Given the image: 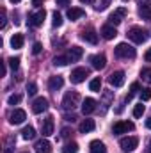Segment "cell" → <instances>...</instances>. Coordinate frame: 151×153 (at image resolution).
Listing matches in <instances>:
<instances>
[{"label":"cell","mask_w":151,"mask_h":153,"mask_svg":"<svg viewBox=\"0 0 151 153\" xmlns=\"http://www.w3.org/2000/svg\"><path fill=\"white\" fill-rule=\"evenodd\" d=\"M135 48L132 46V45H128V43H119L115 48H114V55L117 57V59H133L135 57Z\"/></svg>","instance_id":"obj_1"},{"label":"cell","mask_w":151,"mask_h":153,"mask_svg":"<svg viewBox=\"0 0 151 153\" xmlns=\"http://www.w3.org/2000/svg\"><path fill=\"white\" fill-rule=\"evenodd\" d=\"M78 102H80V94L76 93V91H68L66 94H64V98H62V107L66 109V111H73L76 105H78Z\"/></svg>","instance_id":"obj_2"},{"label":"cell","mask_w":151,"mask_h":153,"mask_svg":"<svg viewBox=\"0 0 151 153\" xmlns=\"http://www.w3.org/2000/svg\"><path fill=\"white\" fill-rule=\"evenodd\" d=\"M128 38L132 39L133 43L141 45V43H144V41L148 39V34H146V30H144L142 27H132V29L128 30Z\"/></svg>","instance_id":"obj_3"},{"label":"cell","mask_w":151,"mask_h":153,"mask_svg":"<svg viewBox=\"0 0 151 153\" xmlns=\"http://www.w3.org/2000/svg\"><path fill=\"white\" fill-rule=\"evenodd\" d=\"M133 128H135V125H133L132 121H117V123H114V126H112V134L114 135L128 134V132H132Z\"/></svg>","instance_id":"obj_4"},{"label":"cell","mask_w":151,"mask_h":153,"mask_svg":"<svg viewBox=\"0 0 151 153\" xmlns=\"http://www.w3.org/2000/svg\"><path fill=\"white\" fill-rule=\"evenodd\" d=\"M137 144H139V139H137L135 135H130V137H123V139L119 141V146H121V150H123L124 153L133 152V150L137 148Z\"/></svg>","instance_id":"obj_5"},{"label":"cell","mask_w":151,"mask_h":153,"mask_svg":"<svg viewBox=\"0 0 151 153\" xmlns=\"http://www.w3.org/2000/svg\"><path fill=\"white\" fill-rule=\"evenodd\" d=\"M44 16H46V11L44 9H38L36 13H32V14H29V25L30 27H41L43 25V22H44Z\"/></svg>","instance_id":"obj_6"},{"label":"cell","mask_w":151,"mask_h":153,"mask_svg":"<svg viewBox=\"0 0 151 153\" xmlns=\"http://www.w3.org/2000/svg\"><path fill=\"white\" fill-rule=\"evenodd\" d=\"M126 14H128V9H126V7H119V9H115L112 14L109 16V25H114V27L119 25V23L124 20Z\"/></svg>","instance_id":"obj_7"},{"label":"cell","mask_w":151,"mask_h":153,"mask_svg":"<svg viewBox=\"0 0 151 153\" xmlns=\"http://www.w3.org/2000/svg\"><path fill=\"white\" fill-rule=\"evenodd\" d=\"M87 76H89V70H87V68H75V70L71 71V76H70V78H71L73 84H82Z\"/></svg>","instance_id":"obj_8"},{"label":"cell","mask_w":151,"mask_h":153,"mask_svg":"<svg viewBox=\"0 0 151 153\" xmlns=\"http://www.w3.org/2000/svg\"><path fill=\"white\" fill-rule=\"evenodd\" d=\"M91 66L94 68V70H103L105 66H107V57L103 55V53H96V55H91Z\"/></svg>","instance_id":"obj_9"},{"label":"cell","mask_w":151,"mask_h":153,"mask_svg":"<svg viewBox=\"0 0 151 153\" xmlns=\"http://www.w3.org/2000/svg\"><path fill=\"white\" fill-rule=\"evenodd\" d=\"M46 109H48V100H46V98L39 96V98H36V100L32 102V112H34V114H41V112H44Z\"/></svg>","instance_id":"obj_10"},{"label":"cell","mask_w":151,"mask_h":153,"mask_svg":"<svg viewBox=\"0 0 151 153\" xmlns=\"http://www.w3.org/2000/svg\"><path fill=\"white\" fill-rule=\"evenodd\" d=\"M25 119H27V114H25V111H21V109H14V111L9 114L11 125H21Z\"/></svg>","instance_id":"obj_11"},{"label":"cell","mask_w":151,"mask_h":153,"mask_svg":"<svg viewBox=\"0 0 151 153\" xmlns=\"http://www.w3.org/2000/svg\"><path fill=\"white\" fill-rule=\"evenodd\" d=\"M41 134H43L44 137H48V135L53 134V117H52V116H46V117L43 119V123H41Z\"/></svg>","instance_id":"obj_12"},{"label":"cell","mask_w":151,"mask_h":153,"mask_svg":"<svg viewBox=\"0 0 151 153\" xmlns=\"http://www.w3.org/2000/svg\"><path fill=\"white\" fill-rule=\"evenodd\" d=\"M82 55H84V48H80V46H71V48L68 50V53H66V57H68L70 62H76V61H80Z\"/></svg>","instance_id":"obj_13"},{"label":"cell","mask_w":151,"mask_h":153,"mask_svg":"<svg viewBox=\"0 0 151 153\" xmlns=\"http://www.w3.org/2000/svg\"><path fill=\"white\" fill-rule=\"evenodd\" d=\"M82 39L87 41V43H91V45H96L98 43V34H96V30L93 27H89V29L82 30Z\"/></svg>","instance_id":"obj_14"},{"label":"cell","mask_w":151,"mask_h":153,"mask_svg":"<svg viewBox=\"0 0 151 153\" xmlns=\"http://www.w3.org/2000/svg\"><path fill=\"white\" fill-rule=\"evenodd\" d=\"M62 85H64V78H62L61 75L50 76V80H48V89H50V91H53V93H55V91H59Z\"/></svg>","instance_id":"obj_15"},{"label":"cell","mask_w":151,"mask_h":153,"mask_svg":"<svg viewBox=\"0 0 151 153\" xmlns=\"http://www.w3.org/2000/svg\"><path fill=\"white\" fill-rule=\"evenodd\" d=\"M109 82H110V85H114V87H121L124 84V71H114V73H110Z\"/></svg>","instance_id":"obj_16"},{"label":"cell","mask_w":151,"mask_h":153,"mask_svg":"<svg viewBox=\"0 0 151 153\" xmlns=\"http://www.w3.org/2000/svg\"><path fill=\"white\" fill-rule=\"evenodd\" d=\"M94 111H96V100H93V98H85V100L82 102V112H84V116L93 114Z\"/></svg>","instance_id":"obj_17"},{"label":"cell","mask_w":151,"mask_h":153,"mask_svg":"<svg viewBox=\"0 0 151 153\" xmlns=\"http://www.w3.org/2000/svg\"><path fill=\"white\" fill-rule=\"evenodd\" d=\"M101 36H103V39L110 41V39H114L117 36V30H115L114 25H103V27H101Z\"/></svg>","instance_id":"obj_18"},{"label":"cell","mask_w":151,"mask_h":153,"mask_svg":"<svg viewBox=\"0 0 151 153\" xmlns=\"http://www.w3.org/2000/svg\"><path fill=\"white\" fill-rule=\"evenodd\" d=\"M94 128H96V123H94L93 119H84V121L80 123V126H78L80 134H89V132H93Z\"/></svg>","instance_id":"obj_19"},{"label":"cell","mask_w":151,"mask_h":153,"mask_svg":"<svg viewBox=\"0 0 151 153\" xmlns=\"http://www.w3.org/2000/svg\"><path fill=\"white\" fill-rule=\"evenodd\" d=\"M68 18L71 20V22H76V20H80V18H84V14H85V11L84 9H80V7H71V9H68Z\"/></svg>","instance_id":"obj_20"},{"label":"cell","mask_w":151,"mask_h":153,"mask_svg":"<svg viewBox=\"0 0 151 153\" xmlns=\"http://www.w3.org/2000/svg\"><path fill=\"white\" fill-rule=\"evenodd\" d=\"M89 153H107V148H105V144L101 143V141H91V144H89Z\"/></svg>","instance_id":"obj_21"},{"label":"cell","mask_w":151,"mask_h":153,"mask_svg":"<svg viewBox=\"0 0 151 153\" xmlns=\"http://www.w3.org/2000/svg\"><path fill=\"white\" fill-rule=\"evenodd\" d=\"M137 13L142 20H151V5H148V4H141Z\"/></svg>","instance_id":"obj_22"},{"label":"cell","mask_w":151,"mask_h":153,"mask_svg":"<svg viewBox=\"0 0 151 153\" xmlns=\"http://www.w3.org/2000/svg\"><path fill=\"white\" fill-rule=\"evenodd\" d=\"M50 152H52V144L46 139L36 143V153H50Z\"/></svg>","instance_id":"obj_23"},{"label":"cell","mask_w":151,"mask_h":153,"mask_svg":"<svg viewBox=\"0 0 151 153\" xmlns=\"http://www.w3.org/2000/svg\"><path fill=\"white\" fill-rule=\"evenodd\" d=\"M21 137L25 139V141H32L34 137H36V130H34V126H25L23 130H21Z\"/></svg>","instance_id":"obj_24"},{"label":"cell","mask_w":151,"mask_h":153,"mask_svg":"<svg viewBox=\"0 0 151 153\" xmlns=\"http://www.w3.org/2000/svg\"><path fill=\"white\" fill-rule=\"evenodd\" d=\"M23 43H25V39H23V34H13V38H11V46L13 48H21L23 46Z\"/></svg>","instance_id":"obj_25"},{"label":"cell","mask_w":151,"mask_h":153,"mask_svg":"<svg viewBox=\"0 0 151 153\" xmlns=\"http://www.w3.org/2000/svg\"><path fill=\"white\" fill-rule=\"evenodd\" d=\"M89 89H91L93 93H100V91H101V78H100V76L93 78V80L89 82Z\"/></svg>","instance_id":"obj_26"},{"label":"cell","mask_w":151,"mask_h":153,"mask_svg":"<svg viewBox=\"0 0 151 153\" xmlns=\"http://www.w3.org/2000/svg\"><path fill=\"white\" fill-rule=\"evenodd\" d=\"M139 91H141V84H139V82H133V84L130 85V93L126 94V102H130V100L139 93Z\"/></svg>","instance_id":"obj_27"},{"label":"cell","mask_w":151,"mask_h":153,"mask_svg":"<svg viewBox=\"0 0 151 153\" xmlns=\"http://www.w3.org/2000/svg\"><path fill=\"white\" fill-rule=\"evenodd\" d=\"M109 4H110V0H93V5L96 11H105L109 7Z\"/></svg>","instance_id":"obj_28"},{"label":"cell","mask_w":151,"mask_h":153,"mask_svg":"<svg viewBox=\"0 0 151 153\" xmlns=\"http://www.w3.org/2000/svg\"><path fill=\"white\" fill-rule=\"evenodd\" d=\"M62 153H78V144H76L75 141L66 143V144H64V148H62Z\"/></svg>","instance_id":"obj_29"},{"label":"cell","mask_w":151,"mask_h":153,"mask_svg":"<svg viewBox=\"0 0 151 153\" xmlns=\"http://www.w3.org/2000/svg\"><path fill=\"white\" fill-rule=\"evenodd\" d=\"M52 25H53V27H61V25H62V14H61V13L55 11V13L52 14Z\"/></svg>","instance_id":"obj_30"},{"label":"cell","mask_w":151,"mask_h":153,"mask_svg":"<svg viewBox=\"0 0 151 153\" xmlns=\"http://www.w3.org/2000/svg\"><path fill=\"white\" fill-rule=\"evenodd\" d=\"M66 64H70V61H68L66 55H59V57L53 59V66H66Z\"/></svg>","instance_id":"obj_31"},{"label":"cell","mask_w":151,"mask_h":153,"mask_svg":"<svg viewBox=\"0 0 151 153\" xmlns=\"http://www.w3.org/2000/svg\"><path fill=\"white\" fill-rule=\"evenodd\" d=\"M144 105L142 103H137L135 107H133V117H142V114H144Z\"/></svg>","instance_id":"obj_32"},{"label":"cell","mask_w":151,"mask_h":153,"mask_svg":"<svg viewBox=\"0 0 151 153\" xmlns=\"http://www.w3.org/2000/svg\"><path fill=\"white\" fill-rule=\"evenodd\" d=\"M7 62H9V66H11V70H13V71H16V70L20 68V57H11Z\"/></svg>","instance_id":"obj_33"},{"label":"cell","mask_w":151,"mask_h":153,"mask_svg":"<svg viewBox=\"0 0 151 153\" xmlns=\"http://www.w3.org/2000/svg\"><path fill=\"white\" fill-rule=\"evenodd\" d=\"M21 102V94H11L9 98H7V103L9 105H18Z\"/></svg>","instance_id":"obj_34"},{"label":"cell","mask_w":151,"mask_h":153,"mask_svg":"<svg viewBox=\"0 0 151 153\" xmlns=\"http://www.w3.org/2000/svg\"><path fill=\"white\" fill-rule=\"evenodd\" d=\"M141 98H142V102L151 100V87H146V89H142V91H141Z\"/></svg>","instance_id":"obj_35"},{"label":"cell","mask_w":151,"mask_h":153,"mask_svg":"<svg viewBox=\"0 0 151 153\" xmlns=\"http://www.w3.org/2000/svg\"><path fill=\"white\" fill-rule=\"evenodd\" d=\"M27 93H29V96H34V94L38 93V85H36L34 82H30V84H27Z\"/></svg>","instance_id":"obj_36"},{"label":"cell","mask_w":151,"mask_h":153,"mask_svg":"<svg viewBox=\"0 0 151 153\" xmlns=\"http://www.w3.org/2000/svg\"><path fill=\"white\" fill-rule=\"evenodd\" d=\"M141 76H142L144 80H148V82L151 84V68H146V70H142V71H141Z\"/></svg>","instance_id":"obj_37"},{"label":"cell","mask_w":151,"mask_h":153,"mask_svg":"<svg viewBox=\"0 0 151 153\" xmlns=\"http://www.w3.org/2000/svg\"><path fill=\"white\" fill-rule=\"evenodd\" d=\"M41 50H43V45H41V43H34V45H32V53H34V55L41 53Z\"/></svg>","instance_id":"obj_38"},{"label":"cell","mask_w":151,"mask_h":153,"mask_svg":"<svg viewBox=\"0 0 151 153\" xmlns=\"http://www.w3.org/2000/svg\"><path fill=\"white\" fill-rule=\"evenodd\" d=\"M71 134H73V132H71L70 128H62V130H61V137H70Z\"/></svg>","instance_id":"obj_39"},{"label":"cell","mask_w":151,"mask_h":153,"mask_svg":"<svg viewBox=\"0 0 151 153\" xmlns=\"http://www.w3.org/2000/svg\"><path fill=\"white\" fill-rule=\"evenodd\" d=\"M5 25H7V18H5V9H2V29H5Z\"/></svg>","instance_id":"obj_40"},{"label":"cell","mask_w":151,"mask_h":153,"mask_svg":"<svg viewBox=\"0 0 151 153\" xmlns=\"http://www.w3.org/2000/svg\"><path fill=\"white\" fill-rule=\"evenodd\" d=\"M0 75L5 76V62L4 61H0Z\"/></svg>","instance_id":"obj_41"},{"label":"cell","mask_w":151,"mask_h":153,"mask_svg":"<svg viewBox=\"0 0 151 153\" xmlns=\"http://www.w3.org/2000/svg\"><path fill=\"white\" fill-rule=\"evenodd\" d=\"M64 119H66V121H71V123H73V121L76 119V116H75V114H66V116H64Z\"/></svg>","instance_id":"obj_42"},{"label":"cell","mask_w":151,"mask_h":153,"mask_svg":"<svg viewBox=\"0 0 151 153\" xmlns=\"http://www.w3.org/2000/svg\"><path fill=\"white\" fill-rule=\"evenodd\" d=\"M55 2H57V5H62V7H64V5H68L71 0H55Z\"/></svg>","instance_id":"obj_43"},{"label":"cell","mask_w":151,"mask_h":153,"mask_svg":"<svg viewBox=\"0 0 151 153\" xmlns=\"http://www.w3.org/2000/svg\"><path fill=\"white\" fill-rule=\"evenodd\" d=\"M144 59H146L148 62H151V48H148V52L144 53Z\"/></svg>","instance_id":"obj_44"},{"label":"cell","mask_w":151,"mask_h":153,"mask_svg":"<svg viewBox=\"0 0 151 153\" xmlns=\"http://www.w3.org/2000/svg\"><path fill=\"white\" fill-rule=\"evenodd\" d=\"M41 4H43V0H32V5H34V7H39Z\"/></svg>","instance_id":"obj_45"},{"label":"cell","mask_w":151,"mask_h":153,"mask_svg":"<svg viewBox=\"0 0 151 153\" xmlns=\"http://www.w3.org/2000/svg\"><path fill=\"white\" fill-rule=\"evenodd\" d=\"M146 128H150V130H151V117L146 119Z\"/></svg>","instance_id":"obj_46"},{"label":"cell","mask_w":151,"mask_h":153,"mask_svg":"<svg viewBox=\"0 0 151 153\" xmlns=\"http://www.w3.org/2000/svg\"><path fill=\"white\" fill-rule=\"evenodd\" d=\"M82 4H93V0H80Z\"/></svg>","instance_id":"obj_47"},{"label":"cell","mask_w":151,"mask_h":153,"mask_svg":"<svg viewBox=\"0 0 151 153\" xmlns=\"http://www.w3.org/2000/svg\"><path fill=\"white\" fill-rule=\"evenodd\" d=\"M148 153H151V139H150V143H148Z\"/></svg>","instance_id":"obj_48"},{"label":"cell","mask_w":151,"mask_h":153,"mask_svg":"<svg viewBox=\"0 0 151 153\" xmlns=\"http://www.w3.org/2000/svg\"><path fill=\"white\" fill-rule=\"evenodd\" d=\"M11 2H13V4H18V2H21V0H11Z\"/></svg>","instance_id":"obj_49"},{"label":"cell","mask_w":151,"mask_h":153,"mask_svg":"<svg viewBox=\"0 0 151 153\" xmlns=\"http://www.w3.org/2000/svg\"><path fill=\"white\" fill-rule=\"evenodd\" d=\"M123 2H128V0H123Z\"/></svg>","instance_id":"obj_50"},{"label":"cell","mask_w":151,"mask_h":153,"mask_svg":"<svg viewBox=\"0 0 151 153\" xmlns=\"http://www.w3.org/2000/svg\"><path fill=\"white\" fill-rule=\"evenodd\" d=\"M23 153H27V152H23Z\"/></svg>","instance_id":"obj_51"}]
</instances>
